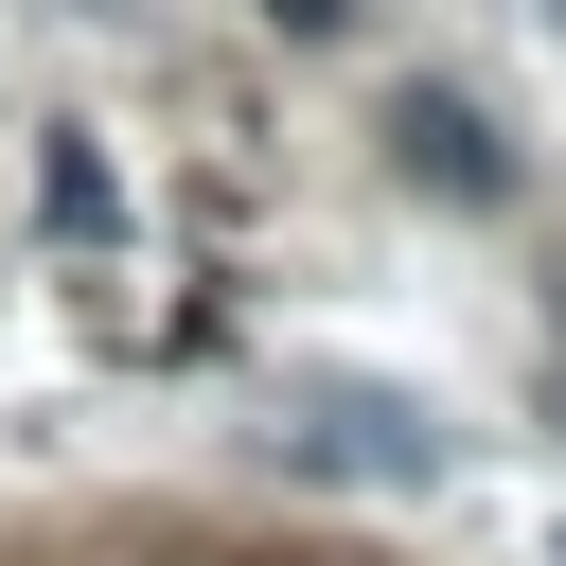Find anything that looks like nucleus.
I'll return each instance as SVG.
<instances>
[{"mask_svg":"<svg viewBox=\"0 0 566 566\" xmlns=\"http://www.w3.org/2000/svg\"><path fill=\"white\" fill-rule=\"evenodd\" d=\"M389 159H407V177H442L460 212H495V195H513V142H495L460 88H389Z\"/></svg>","mask_w":566,"mask_h":566,"instance_id":"f03ea898","label":"nucleus"},{"mask_svg":"<svg viewBox=\"0 0 566 566\" xmlns=\"http://www.w3.org/2000/svg\"><path fill=\"white\" fill-rule=\"evenodd\" d=\"M548 18H566V0H548Z\"/></svg>","mask_w":566,"mask_h":566,"instance_id":"20e7f679","label":"nucleus"},{"mask_svg":"<svg viewBox=\"0 0 566 566\" xmlns=\"http://www.w3.org/2000/svg\"><path fill=\"white\" fill-rule=\"evenodd\" d=\"M265 18H283V35H336V18H354V0H265Z\"/></svg>","mask_w":566,"mask_h":566,"instance_id":"7ed1b4c3","label":"nucleus"},{"mask_svg":"<svg viewBox=\"0 0 566 566\" xmlns=\"http://www.w3.org/2000/svg\"><path fill=\"white\" fill-rule=\"evenodd\" d=\"M283 460H318V478H371V495H407L442 442H424V407L407 389H354V371H283V424H265Z\"/></svg>","mask_w":566,"mask_h":566,"instance_id":"f257e3e1","label":"nucleus"}]
</instances>
